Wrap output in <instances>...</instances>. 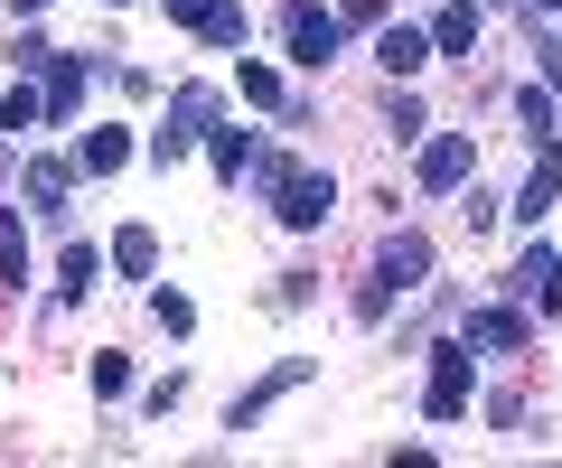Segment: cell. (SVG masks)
<instances>
[{
    "mask_svg": "<svg viewBox=\"0 0 562 468\" xmlns=\"http://www.w3.org/2000/svg\"><path fill=\"white\" fill-rule=\"evenodd\" d=\"M553 197H562V150L543 141V150H535V169H525V187H516V216H525V225H543V206H553Z\"/></svg>",
    "mask_w": 562,
    "mask_h": 468,
    "instance_id": "7c38bea8",
    "label": "cell"
},
{
    "mask_svg": "<svg viewBox=\"0 0 562 468\" xmlns=\"http://www.w3.org/2000/svg\"><path fill=\"white\" fill-rule=\"evenodd\" d=\"M10 66H20V76H47V66H57V47H47V38H20V47H10Z\"/></svg>",
    "mask_w": 562,
    "mask_h": 468,
    "instance_id": "4316f807",
    "label": "cell"
},
{
    "mask_svg": "<svg viewBox=\"0 0 562 468\" xmlns=\"http://www.w3.org/2000/svg\"><path fill=\"white\" fill-rule=\"evenodd\" d=\"M422 282H431V244L403 225V235H384V253H375V290L357 300V319H384V300H403V290H422Z\"/></svg>",
    "mask_w": 562,
    "mask_h": 468,
    "instance_id": "6da1fadb",
    "label": "cell"
},
{
    "mask_svg": "<svg viewBox=\"0 0 562 468\" xmlns=\"http://www.w3.org/2000/svg\"><path fill=\"white\" fill-rule=\"evenodd\" d=\"M516 113H525V132H535V141H553V123H562V94H553V84H525V94H516Z\"/></svg>",
    "mask_w": 562,
    "mask_h": 468,
    "instance_id": "603a6c76",
    "label": "cell"
},
{
    "mask_svg": "<svg viewBox=\"0 0 562 468\" xmlns=\"http://www.w3.org/2000/svg\"><path fill=\"white\" fill-rule=\"evenodd\" d=\"M206 150H216V179H244V169H254V132H235V123L206 132Z\"/></svg>",
    "mask_w": 562,
    "mask_h": 468,
    "instance_id": "ffe728a7",
    "label": "cell"
},
{
    "mask_svg": "<svg viewBox=\"0 0 562 468\" xmlns=\"http://www.w3.org/2000/svg\"><path fill=\"white\" fill-rule=\"evenodd\" d=\"M113 10H122V0H113Z\"/></svg>",
    "mask_w": 562,
    "mask_h": 468,
    "instance_id": "1f68e13d",
    "label": "cell"
},
{
    "mask_svg": "<svg viewBox=\"0 0 562 468\" xmlns=\"http://www.w3.org/2000/svg\"><path fill=\"white\" fill-rule=\"evenodd\" d=\"M169 20L198 28L206 47H244V0H169Z\"/></svg>",
    "mask_w": 562,
    "mask_h": 468,
    "instance_id": "ba28073f",
    "label": "cell"
},
{
    "mask_svg": "<svg viewBox=\"0 0 562 468\" xmlns=\"http://www.w3.org/2000/svg\"><path fill=\"white\" fill-rule=\"evenodd\" d=\"M281 47H291V66L319 76V66L338 57V20H328L319 0H281Z\"/></svg>",
    "mask_w": 562,
    "mask_h": 468,
    "instance_id": "277c9868",
    "label": "cell"
},
{
    "mask_svg": "<svg viewBox=\"0 0 562 468\" xmlns=\"http://www.w3.org/2000/svg\"><path fill=\"white\" fill-rule=\"evenodd\" d=\"M460 338H469V346H487V356H525L535 319H525V309H469V319H460Z\"/></svg>",
    "mask_w": 562,
    "mask_h": 468,
    "instance_id": "9c48e42d",
    "label": "cell"
},
{
    "mask_svg": "<svg viewBox=\"0 0 562 468\" xmlns=\"http://www.w3.org/2000/svg\"><path fill=\"white\" fill-rule=\"evenodd\" d=\"M122 160H132V132H122V123H94V132L76 141V169H85V179H113Z\"/></svg>",
    "mask_w": 562,
    "mask_h": 468,
    "instance_id": "5bb4252c",
    "label": "cell"
},
{
    "mask_svg": "<svg viewBox=\"0 0 562 468\" xmlns=\"http://www.w3.org/2000/svg\"><path fill=\"white\" fill-rule=\"evenodd\" d=\"M310 375H319V356H281V366H272V375H262V385H244V393H235V403H225V431H254V422H262V412H272V403H281V393H301V385H310Z\"/></svg>",
    "mask_w": 562,
    "mask_h": 468,
    "instance_id": "5b68a950",
    "label": "cell"
},
{
    "mask_svg": "<svg viewBox=\"0 0 562 468\" xmlns=\"http://www.w3.org/2000/svg\"><path fill=\"white\" fill-rule=\"evenodd\" d=\"M384 123H394V141H422V103L394 94V103H384Z\"/></svg>",
    "mask_w": 562,
    "mask_h": 468,
    "instance_id": "484cf974",
    "label": "cell"
},
{
    "mask_svg": "<svg viewBox=\"0 0 562 468\" xmlns=\"http://www.w3.org/2000/svg\"><path fill=\"white\" fill-rule=\"evenodd\" d=\"M384 20V0H347V28H375Z\"/></svg>",
    "mask_w": 562,
    "mask_h": 468,
    "instance_id": "f1b7e54d",
    "label": "cell"
},
{
    "mask_svg": "<svg viewBox=\"0 0 562 468\" xmlns=\"http://www.w3.org/2000/svg\"><path fill=\"white\" fill-rule=\"evenodd\" d=\"M0 282H10V290L29 282V235H20V206H0Z\"/></svg>",
    "mask_w": 562,
    "mask_h": 468,
    "instance_id": "44dd1931",
    "label": "cell"
},
{
    "mask_svg": "<svg viewBox=\"0 0 562 468\" xmlns=\"http://www.w3.org/2000/svg\"><path fill=\"white\" fill-rule=\"evenodd\" d=\"M94 393H103V403H113V393H132V356H113V346H103V356H94Z\"/></svg>",
    "mask_w": 562,
    "mask_h": 468,
    "instance_id": "d4e9b609",
    "label": "cell"
},
{
    "mask_svg": "<svg viewBox=\"0 0 562 468\" xmlns=\"http://www.w3.org/2000/svg\"><path fill=\"white\" fill-rule=\"evenodd\" d=\"M469 169H479V150H469V132H431V141H422V187H431V197H450V187H469Z\"/></svg>",
    "mask_w": 562,
    "mask_h": 468,
    "instance_id": "52a82bcc",
    "label": "cell"
},
{
    "mask_svg": "<svg viewBox=\"0 0 562 468\" xmlns=\"http://www.w3.org/2000/svg\"><path fill=\"white\" fill-rule=\"evenodd\" d=\"M235 94H244V103H262V113H291V94H281V76H272L262 57H244V66H235Z\"/></svg>",
    "mask_w": 562,
    "mask_h": 468,
    "instance_id": "ac0fdd59",
    "label": "cell"
},
{
    "mask_svg": "<svg viewBox=\"0 0 562 468\" xmlns=\"http://www.w3.org/2000/svg\"><path fill=\"white\" fill-rule=\"evenodd\" d=\"M328 206H338V179H328V169H281L272 216L291 225V235H319V225H328Z\"/></svg>",
    "mask_w": 562,
    "mask_h": 468,
    "instance_id": "3957f363",
    "label": "cell"
},
{
    "mask_svg": "<svg viewBox=\"0 0 562 468\" xmlns=\"http://www.w3.org/2000/svg\"><path fill=\"white\" fill-rule=\"evenodd\" d=\"M206 132H216V94H206V84H179V94H169V113H160V132H150V160H160V169L188 160Z\"/></svg>",
    "mask_w": 562,
    "mask_h": 468,
    "instance_id": "7a4b0ae2",
    "label": "cell"
},
{
    "mask_svg": "<svg viewBox=\"0 0 562 468\" xmlns=\"http://www.w3.org/2000/svg\"><path fill=\"white\" fill-rule=\"evenodd\" d=\"M431 47H441V57H479V10H469V0H450V10H441V20H431Z\"/></svg>",
    "mask_w": 562,
    "mask_h": 468,
    "instance_id": "2e32d148",
    "label": "cell"
},
{
    "mask_svg": "<svg viewBox=\"0 0 562 468\" xmlns=\"http://www.w3.org/2000/svg\"><path fill=\"white\" fill-rule=\"evenodd\" d=\"M150 319H160L169 338H188V328H198V309H188V290H150Z\"/></svg>",
    "mask_w": 562,
    "mask_h": 468,
    "instance_id": "cb8c5ba5",
    "label": "cell"
},
{
    "mask_svg": "<svg viewBox=\"0 0 562 468\" xmlns=\"http://www.w3.org/2000/svg\"><path fill=\"white\" fill-rule=\"evenodd\" d=\"M38 123H47V94H29V84H10V94H0V132L20 141V132H38Z\"/></svg>",
    "mask_w": 562,
    "mask_h": 468,
    "instance_id": "7402d4cb",
    "label": "cell"
},
{
    "mask_svg": "<svg viewBox=\"0 0 562 468\" xmlns=\"http://www.w3.org/2000/svg\"><path fill=\"white\" fill-rule=\"evenodd\" d=\"M113 272L122 282H150V272H160V235H150V225H122L113 235Z\"/></svg>",
    "mask_w": 562,
    "mask_h": 468,
    "instance_id": "9a60e30c",
    "label": "cell"
},
{
    "mask_svg": "<svg viewBox=\"0 0 562 468\" xmlns=\"http://www.w3.org/2000/svg\"><path fill=\"white\" fill-rule=\"evenodd\" d=\"M10 10H47V0H10Z\"/></svg>",
    "mask_w": 562,
    "mask_h": 468,
    "instance_id": "f546056e",
    "label": "cell"
},
{
    "mask_svg": "<svg viewBox=\"0 0 562 468\" xmlns=\"http://www.w3.org/2000/svg\"><path fill=\"white\" fill-rule=\"evenodd\" d=\"M85 76H94V57H66V47H57V66H47V123H76Z\"/></svg>",
    "mask_w": 562,
    "mask_h": 468,
    "instance_id": "4fadbf2b",
    "label": "cell"
},
{
    "mask_svg": "<svg viewBox=\"0 0 562 468\" xmlns=\"http://www.w3.org/2000/svg\"><path fill=\"white\" fill-rule=\"evenodd\" d=\"M103 263H113V253H94V244H66V263H57V290H66V300H85V290L103 282Z\"/></svg>",
    "mask_w": 562,
    "mask_h": 468,
    "instance_id": "d6986e66",
    "label": "cell"
},
{
    "mask_svg": "<svg viewBox=\"0 0 562 468\" xmlns=\"http://www.w3.org/2000/svg\"><path fill=\"white\" fill-rule=\"evenodd\" d=\"M431 57H441V47L422 38V28H384V38H375V66H384V76H394V84H413L422 66H431Z\"/></svg>",
    "mask_w": 562,
    "mask_h": 468,
    "instance_id": "8fae6325",
    "label": "cell"
},
{
    "mask_svg": "<svg viewBox=\"0 0 562 468\" xmlns=\"http://www.w3.org/2000/svg\"><path fill=\"white\" fill-rule=\"evenodd\" d=\"M506 282H516L525 309H562V244H535L516 272H506Z\"/></svg>",
    "mask_w": 562,
    "mask_h": 468,
    "instance_id": "30bf717a",
    "label": "cell"
},
{
    "mask_svg": "<svg viewBox=\"0 0 562 468\" xmlns=\"http://www.w3.org/2000/svg\"><path fill=\"white\" fill-rule=\"evenodd\" d=\"M469 393H479V375H469V338H460V346H441V356H431L422 412H431V422H460V412H469Z\"/></svg>",
    "mask_w": 562,
    "mask_h": 468,
    "instance_id": "8992f818",
    "label": "cell"
},
{
    "mask_svg": "<svg viewBox=\"0 0 562 468\" xmlns=\"http://www.w3.org/2000/svg\"><path fill=\"white\" fill-rule=\"evenodd\" d=\"M535 57H543V84H553V94H562V38H543Z\"/></svg>",
    "mask_w": 562,
    "mask_h": 468,
    "instance_id": "83f0119b",
    "label": "cell"
},
{
    "mask_svg": "<svg viewBox=\"0 0 562 468\" xmlns=\"http://www.w3.org/2000/svg\"><path fill=\"white\" fill-rule=\"evenodd\" d=\"M543 10H562V0H543Z\"/></svg>",
    "mask_w": 562,
    "mask_h": 468,
    "instance_id": "4dcf8cb0",
    "label": "cell"
},
{
    "mask_svg": "<svg viewBox=\"0 0 562 468\" xmlns=\"http://www.w3.org/2000/svg\"><path fill=\"white\" fill-rule=\"evenodd\" d=\"M29 206H38V216H66V187H76V169H66V160H29Z\"/></svg>",
    "mask_w": 562,
    "mask_h": 468,
    "instance_id": "e0dca14e",
    "label": "cell"
}]
</instances>
